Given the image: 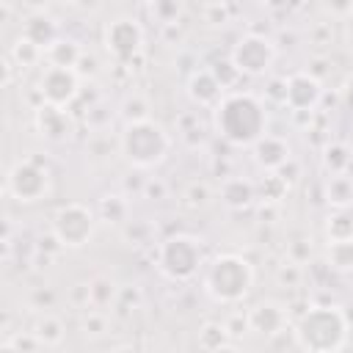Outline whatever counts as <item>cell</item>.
I'll return each mask as SVG.
<instances>
[{"instance_id": "3", "label": "cell", "mask_w": 353, "mask_h": 353, "mask_svg": "<svg viewBox=\"0 0 353 353\" xmlns=\"http://www.w3.org/2000/svg\"><path fill=\"white\" fill-rule=\"evenodd\" d=\"M251 281H254V270L237 254H221V256H215L212 265L207 268V276H204L207 292L215 301H223V303L240 301L251 290Z\"/></svg>"}, {"instance_id": "15", "label": "cell", "mask_w": 353, "mask_h": 353, "mask_svg": "<svg viewBox=\"0 0 353 353\" xmlns=\"http://www.w3.org/2000/svg\"><path fill=\"white\" fill-rule=\"evenodd\" d=\"M39 127L50 138H63V132H66V113L58 105H47V108L39 110Z\"/></svg>"}, {"instance_id": "2", "label": "cell", "mask_w": 353, "mask_h": 353, "mask_svg": "<svg viewBox=\"0 0 353 353\" xmlns=\"http://www.w3.org/2000/svg\"><path fill=\"white\" fill-rule=\"evenodd\" d=\"M347 323L334 306H314L295 325V342L306 350H336L345 345Z\"/></svg>"}, {"instance_id": "1", "label": "cell", "mask_w": 353, "mask_h": 353, "mask_svg": "<svg viewBox=\"0 0 353 353\" xmlns=\"http://www.w3.org/2000/svg\"><path fill=\"white\" fill-rule=\"evenodd\" d=\"M265 110L262 102L251 94H229L221 99L218 113H215V124L221 130V135L237 146H248L256 143L265 135Z\"/></svg>"}, {"instance_id": "17", "label": "cell", "mask_w": 353, "mask_h": 353, "mask_svg": "<svg viewBox=\"0 0 353 353\" xmlns=\"http://www.w3.org/2000/svg\"><path fill=\"white\" fill-rule=\"evenodd\" d=\"M353 201V179H347V176H334L331 182H328V204H334V207H347Z\"/></svg>"}, {"instance_id": "12", "label": "cell", "mask_w": 353, "mask_h": 353, "mask_svg": "<svg viewBox=\"0 0 353 353\" xmlns=\"http://www.w3.org/2000/svg\"><path fill=\"white\" fill-rule=\"evenodd\" d=\"M248 325L254 331H262V334H279L284 331V312L279 303L273 301H265V303H256L251 312H248Z\"/></svg>"}, {"instance_id": "11", "label": "cell", "mask_w": 353, "mask_h": 353, "mask_svg": "<svg viewBox=\"0 0 353 353\" xmlns=\"http://www.w3.org/2000/svg\"><path fill=\"white\" fill-rule=\"evenodd\" d=\"M317 99H320V83L314 77H309V74H292L287 80L284 102L292 110H312Z\"/></svg>"}, {"instance_id": "5", "label": "cell", "mask_w": 353, "mask_h": 353, "mask_svg": "<svg viewBox=\"0 0 353 353\" xmlns=\"http://www.w3.org/2000/svg\"><path fill=\"white\" fill-rule=\"evenodd\" d=\"M157 262H160V270H163L168 279L185 281V279H190V276L199 270L201 245H199V240H193V237H188V234L168 237V240L160 245Z\"/></svg>"}, {"instance_id": "19", "label": "cell", "mask_w": 353, "mask_h": 353, "mask_svg": "<svg viewBox=\"0 0 353 353\" xmlns=\"http://www.w3.org/2000/svg\"><path fill=\"white\" fill-rule=\"evenodd\" d=\"M328 259L339 270L353 268V240H334L331 243V251H328Z\"/></svg>"}, {"instance_id": "20", "label": "cell", "mask_w": 353, "mask_h": 353, "mask_svg": "<svg viewBox=\"0 0 353 353\" xmlns=\"http://www.w3.org/2000/svg\"><path fill=\"white\" fill-rule=\"evenodd\" d=\"M39 328H41V331H36V336H39L41 342H47V339H44V325H41V323H39ZM58 339H61V325L52 320V325H50V342H58Z\"/></svg>"}, {"instance_id": "21", "label": "cell", "mask_w": 353, "mask_h": 353, "mask_svg": "<svg viewBox=\"0 0 353 353\" xmlns=\"http://www.w3.org/2000/svg\"><path fill=\"white\" fill-rule=\"evenodd\" d=\"M50 0H25V6H30V8H41V6H47Z\"/></svg>"}, {"instance_id": "10", "label": "cell", "mask_w": 353, "mask_h": 353, "mask_svg": "<svg viewBox=\"0 0 353 353\" xmlns=\"http://www.w3.org/2000/svg\"><path fill=\"white\" fill-rule=\"evenodd\" d=\"M8 190L19 199V201H36L44 190H47V174L30 163H19L11 174H8Z\"/></svg>"}, {"instance_id": "8", "label": "cell", "mask_w": 353, "mask_h": 353, "mask_svg": "<svg viewBox=\"0 0 353 353\" xmlns=\"http://www.w3.org/2000/svg\"><path fill=\"white\" fill-rule=\"evenodd\" d=\"M39 91L41 97L47 99V105H58L63 108L66 102L74 99L77 94V74L69 69V66H55L50 63L39 80Z\"/></svg>"}, {"instance_id": "9", "label": "cell", "mask_w": 353, "mask_h": 353, "mask_svg": "<svg viewBox=\"0 0 353 353\" xmlns=\"http://www.w3.org/2000/svg\"><path fill=\"white\" fill-rule=\"evenodd\" d=\"M141 28L132 19H116L108 25L105 30V47L108 52H113L116 58H132L141 50Z\"/></svg>"}, {"instance_id": "7", "label": "cell", "mask_w": 353, "mask_h": 353, "mask_svg": "<svg viewBox=\"0 0 353 353\" xmlns=\"http://www.w3.org/2000/svg\"><path fill=\"white\" fill-rule=\"evenodd\" d=\"M232 63L237 66V72L262 74L273 63V44L262 36H243L232 52Z\"/></svg>"}, {"instance_id": "18", "label": "cell", "mask_w": 353, "mask_h": 353, "mask_svg": "<svg viewBox=\"0 0 353 353\" xmlns=\"http://www.w3.org/2000/svg\"><path fill=\"white\" fill-rule=\"evenodd\" d=\"M223 201H226L229 207H243V204H248V201H251V185H245L243 179L226 182V188H223Z\"/></svg>"}, {"instance_id": "14", "label": "cell", "mask_w": 353, "mask_h": 353, "mask_svg": "<svg viewBox=\"0 0 353 353\" xmlns=\"http://www.w3.org/2000/svg\"><path fill=\"white\" fill-rule=\"evenodd\" d=\"M221 83H218V77L212 74V72H196L193 77H190V97L199 102V105H212V102H218V97H221Z\"/></svg>"}, {"instance_id": "6", "label": "cell", "mask_w": 353, "mask_h": 353, "mask_svg": "<svg viewBox=\"0 0 353 353\" xmlns=\"http://www.w3.org/2000/svg\"><path fill=\"white\" fill-rule=\"evenodd\" d=\"M52 229H55V237L69 245V248H80L85 245V240L91 237L94 232V215L88 207L83 204H66L55 212V221H52Z\"/></svg>"}, {"instance_id": "13", "label": "cell", "mask_w": 353, "mask_h": 353, "mask_svg": "<svg viewBox=\"0 0 353 353\" xmlns=\"http://www.w3.org/2000/svg\"><path fill=\"white\" fill-rule=\"evenodd\" d=\"M256 160L265 165V168H279L290 160V146L281 141V138H273V135H262L256 143Z\"/></svg>"}, {"instance_id": "16", "label": "cell", "mask_w": 353, "mask_h": 353, "mask_svg": "<svg viewBox=\"0 0 353 353\" xmlns=\"http://www.w3.org/2000/svg\"><path fill=\"white\" fill-rule=\"evenodd\" d=\"M47 55H50V63L72 69L74 61L80 58V50L74 41H52V44H47Z\"/></svg>"}, {"instance_id": "4", "label": "cell", "mask_w": 353, "mask_h": 353, "mask_svg": "<svg viewBox=\"0 0 353 353\" xmlns=\"http://www.w3.org/2000/svg\"><path fill=\"white\" fill-rule=\"evenodd\" d=\"M121 152H124V157L132 165L152 168V165H157L165 157V152H168V135L163 132L160 124H154L149 119L130 121L127 130L121 132Z\"/></svg>"}]
</instances>
